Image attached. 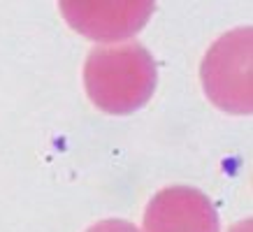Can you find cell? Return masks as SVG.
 I'll return each instance as SVG.
<instances>
[{"label": "cell", "mask_w": 253, "mask_h": 232, "mask_svg": "<svg viewBox=\"0 0 253 232\" xmlns=\"http://www.w3.org/2000/svg\"><path fill=\"white\" fill-rule=\"evenodd\" d=\"M86 232H139L137 228L128 221H121V218H107V221H100V223L91 225Z\"/></svg>", "instance_id": "obj_5"}, {"label": "cell", "mask_w": 253, "mask_h": 232, "mask_svg": "<svg viewBox=\"0 0 253 232\" xmlns=\"http://www.w3.org/2000/svg\"><path fill=\"white\" fill-rule=\"evenodd\" d=\"M84 86L95 107L107 114H130L156 88L154 56L137 42L98 46L84 63Z\"/></svg>", "instance_id": "obj_1"}, {"label": "cell", "mask_w": 253, "mask_h": 232, "mask_svg": "<svg viewBox=\"0 0 253 232\" xmlns=\"http://www.w3.org/2000/svg\"><path fill=\"white\" fill-rule=\"evenodd\" d=\"M144 232H218V216L202 191L169 186L149 202Z\"/></svg>", "instance_id": "obj_4"}, {"label": "cell", "mask_w": 253, "mask_h": 232, "mask_svg": "<svg viewBox=\"0 0 253 232\" xmlns=\"http://www.w3.org/2000/svg\"><path fill=\"white\" fill-rule=\"evenodd\" d=\"M202 84L218 107L251 112V26L218 38L202 61Z\"/></svg>", "instance_id": "obj_2"}, {"label": "cell", "mask_w": 253, "mask_h": 232, "mask_svg": "<svg viewBox=\"0 0 253 232\" xmlns=\"http://www.w3.org/2000/svg\"><path fill=\"white\" fill-rule=\"evenodd\" d=\"M61 12L75 31L91 39H121L137 33L154 12L151 0H70Z\"/></svg>", "instance_id": "obj_3"}]
</instances>
